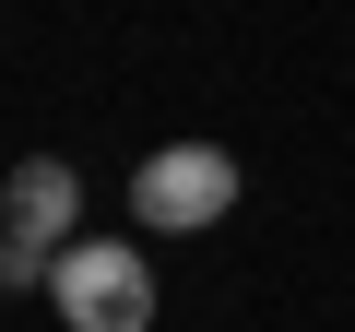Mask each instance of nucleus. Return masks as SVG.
I'll return each mask as SVG.
<instances>
[{
  "label": "nucleus",
  "instance_id": "nucleus-1",
  "mask_svg": "<svg viewBox=\"0 0 355 332\" xmlns=\"http://www.w3.org/2000/svg\"><path fill=\"white\" fill-rule=\"evenodd\" d=\"M48 297H60L71 332H154V261L130 238H71L60 273H48Z\"/></svg>",
  "mask_w": 355,
  "mask_h": 332
},
{
  "label": "nucleus",
  "instance_id": "nucleus-2",
  "mask_svg": "<svg viewBox=\"0 0 355 332\" xmlns=\"http://www.w3.org/2000/svg\"><path fill=\"white\" fill-rule=\"evenodd\" d=\"M237 202V154L225 142H154L142 166H130V214L154 226V238H190V226H214Z\"/></svg>",
  "mask_w": 355,
  "mask_h": 332
},
{
  "label": "nucleus",
  "instance_id": "nucleus-3",
  "mask_svg": "<svg viewBox=\"0 0 355 332\" xmlns=\"http://www.w3.org/2000/svg\"><path fill=\"white\" fill-rule=\"evenodd\" d=\"M0 226H12V238H48V249H71V238H83V179H71L60 154H24L12 179H0Z\"/></svg>",
  "mask_w": 355,
  "mask_h": 332
},
{
  "label": "nucleus",
  "instance_id": "nucleus-4",
  "mask_svg": "<svg viewBox=\"0 0 355 332\" xmlns=\"http://www.w3.org/2000/svg\"><path fill=\"white\" fill-rule=\"evenodd\" d=\"M48 273H60L48 238H12V226H0V297H24V285H48Z\"/></svg>",
  "mask_w": 355,
  "mask_h": 332
}]
</instances>
